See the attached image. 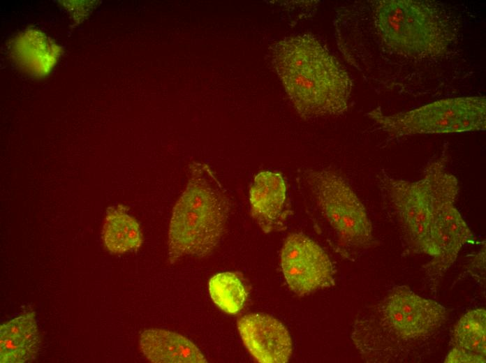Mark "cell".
<instances>
[{"instance_id":"cell-1","label":"cell","mask_w":486,"mask_h":363,"mask_svg":"<svg viewBox=\"0 0 486 363\" xmlns=\"http://www.w3.org/2000/svg\"><path fill=\"white\" fill-rule=\"evenodd\" d=\"M270 55L272 65L302 118L338 116L348 110L351 77L314 35L284 37L270 47Z\"/></svg>"},{"instance_id":"cell-2","label":"cell","mask_w":486,"mask_h":363,"mask_svg":"<svg viewBox=\"0 0 486 363\" xmlns=\"http://www.w3.org/2000/svg\"><path fill=\"white\" fill-rule=\"evenodd\" d=\"M371 15L383 45L409 59L440 57L458 36L455 17L443 3L435 1H373Z\"/></svg>"},{"instance_id":"cell-3","label":"cell","mask_w":486,"mask_h":363,"mask_svg":"<svg viewBox=\"0 0 486 363\" xmlns=\"http://www.w3.org/2000/svg\"><path fill=\"white\" fill-rule=\"evenodd\" d=\"M229 209V200L209 166L192 162L187 184L173 207L170 221V263L185 255H209L221 240Z\"/></svg>"},{"instance_id":"cell-4","label":"cell","mask_w":486,"mask_h":363,"mask_svg":"<svg viewBox=\"0 0 486 363\" xmlns=\"http://www.w3.org/2000/svg\"><path fill=\"white\" fill-rule=\"evenodd\" d=\"M367 116L394 138L484 131L486 99L485 96L448 98L392 114L376 108Z\"/></svg>"},{"instance_id":"cell-5","label":"cell","mask_w":486,"mask_h":363,"mask_svg":"<svg viewBox=\"0 0 486 363\" xmlns=\"http://www.w3.org/2000/svg\"><path fill=\"white\" fill-rule=\"evenodd\" d=\"M307 182L318 207L339 244L348 249H366L373 230L362 202L339 174L331 170L308 172Z\"/></svg>"},{"instance_id":"cell-6","label":"cell","mask_w":486,"mask_h":363,"mask_svg":"<svg viewBox=\"0 0 486 363\" xmlns=\"http://www.w3.org/2000/svg\"><path fill=\"white\" fill-rule=\"evenodd\" d=\"M377 183L408 247L415 253L434 258L436 252L431 239L432 188L426 168L422 177L416 181L397 178L382 170L377 175Z\"/></svg>"},{"instance_id":"cell-7","label":"cell","mask_w":486,"mask_h":363,"mask_svg":"<svg viewBox=\"0 0 486 363\" xmlns=\"http://www.w3.org/2000/svg\"><path fill=\"white\" fill-rule=\"evenodd\" d=\"M281 265L289 288L303 295L334 286V269L325 251L302 233H293L285 240Z\"/></svg>"},{"instance_id":"cell-8","label":"cell","mask_w":486,"mask_h":363,"mask_svg":"<svg viewBox=\"0 0 486 363\" xmlns=\"http://www.w3.org/2000/svg\"><path fill=\"white\" fill-rule=\"evenodd\" d=\"M383 312L385 321L403 339L427 336L447 320L448 311L439 302L417 295L406 286L395 288L385 299Z\"/></svg>"},{"instance_id":"cell-9","label":"cell","mask_w":486,"mask_h":363,"mask_svg":"<svg viewBox=\"0 0 486 363\" xmlns=\"http://www.w3.org/2000/svg\"><path fill=\"white\" fill-rule=\"evenodd\" d=\"M243 343L259 362H286L292 353V341L285 326L274 317L250 313L238 320Z\"/></svg>"},{"instance_id":"cell-10","label":"cell","mask_w":486,"mask_h":363,"mask_svg":"<svg viewBox=\"0 0 486 363\" xmlns=\"http://www.w3.org/2000/svg\"><path fill=\"white\" fill-rule=\"evenodd\" d=\"M251 214L265 233L283 230L290 213L286 186L280 173L261 171L249 189Z\"/></svg>"},{"instance_id":"cell-11","label":"cell","mask_w":486,"mask_h":363,"mask_svg":"<svg viewBox=\"0 0 486 363\" xmlns=\"http://www.w3.org/2000/svg\"><path fill=\"white\" fill-rule=\"evenodd\" d=\"M40 344L34 311L23 313L0 327V362L24 363L33 360Z\"/></svg>"},{"instance_id":"cell-12","label":"cell","mask_w":486,"mask_h":363,"mask_svg":"<svg viewBox=\"0 0 486 363\" xmlns=\"http://www.w3.org/2000/svg\"><path fill=\"white\" fill-rule=\"evenodd\" d=\"M144 356L154 363H205L199 348L187 338L163 329L145 330L140 337Z\"/></svg>"},{"instance_id":"cell-13","label":"cell","mask_w":486,"mask_h":363,"mask_svg":"<svg viewBox=\"0 0 486 363\" xmlns=\"http://www.w3.org/2000/svg\"><path fill=\"white\" fill-rule=\"evenodd\" d=\"M105 248L113 253H124L138 249L142 235L138 221L122 205L110 207L103 228Z\"/></svg>"},{"instance_id":"cell-14","label":"cell","mask_w":486,"mask_h":363,"mask_svg":"<svg viewBox=\"0 0 486 363\" xmlns=\"http://www.w3.org/2000/svg\"><path fill=\"white\" fill-rule=\"evenodd\" d=\"M450 346L486 356V311L484 309L470 310L459 319L452 330Z\"/></svg>"},{"instance_id":"cell-15","label":"cell","mask_w":486,"mask_h":363,"mask_svg":"<svg viewBox=\"0 0 486 363\" xmlns=\"http://www.w3.org/2000/svg\"><path fill=\"white\" fill-rule=\"evenodd\" d=\"M213 302L223 311L236 314L243 308L247 293L240 278L232 272L213 276L209 281Z\"/></svg>"},{"instance_id":"cell-16","label":"cell","mask_w":486,"mask_h":363,"mask_svg":"<svg viewBox=\"0 0 486 363\" xmlns=\"http://www.w3.org/2000/svg\"><path fill=\"white\" fill-rule=\"evenodd\" d=\"M486 358L466 350L452 347L446 355L444 362L446 363H485Z\"/></svg>"}]
</instances>
